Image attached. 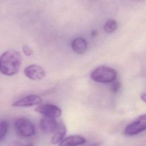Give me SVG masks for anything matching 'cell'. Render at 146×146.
I'll return each mask as SVG.
<instances>
[{"mask_svg": "<svg viewBox=\"0 0 146 146\" xmlns=\"http://www.w3.org/2000/svg\"><path fill=\"white\" fill-rule=\"evenodd\" d=\"M141 99L143 101H144L145 103H146V94H144L141 95Z\"/></svg>", "mask_w": 146, "mask_h": 146, "instance_id": "cell-17", "label": "cell"}, {"mask_svg": "<svg viewBox=\"0 0 146 146\" xmlns=\"http://www.w3.org/2000/svg\"><path fill=\"white\" fill-rule=\"evenodd\" d=\"M117 77V71L107 66H100L96 68L91 74V78L95 82L107 83L114 81Z\"/></svg>", "mask_w": 146, "mask_h": 146, "instance_id": "cell-2", "label": "cell"}, {"mask_svg": "<svg viewBox=\"0 0 146 146\" xmlns=\"http://www.w3.org/2000/svg\"><path fill=\"white\" fill-rule=\"evenodd\" d=\"M25 75L29 79L34 80H39L46 76L44 69L38 64H31L24 69Z\"/></svg>", "mask_w": 146, "mask_h": 146, "instance_id": "cell-6", "label": "cell"}, {"mask_svg": "<svg viewBox=\"0 0 146 146\" xmlns=\"http://www.w3.org/2000/svg\"><path fill=\"white\" fill-rule=\"evenodd\" d=\"M11 146H34L33 143H22L19 141H15L11 144Z\"/></svg>", "mask_w": 146, "mask_h": 146, "instance_id": "cell-16", "label": "cell"}, {"mask_svg": "<svg viewBox=\"0 0 146 146\" xmlns=\"http://www.w3.org/2000/svg\"><path fill=\"white\" fill-rule=\"evenodd\" d=\"M67 132L66 127L63 123L60 122L58 124V128L56 131L54 132V135L51 139V143L53 144H56L59 143L64 138Z\"/></svg>", "mask_w": 146, "mask_h": 146, "instance_id": "cell-11", "label": "cell"}, {"mask_svg": "<svg viewBox=\"0 0 146 146\" xmlns=\"http://www.w3.org/2000/svg\"><path fill=\"white\" fill-rule=\"evenodd\" d=\"M71 47L75 53L82 54L87 50V43L83 38L79 37L74 39L72 41Z\"/></svg>", "mask_w": 146, "mask_h": 146, "instance_id": "cell-10", "label": "cell"}, {"mask_svg": "<svg viewBox=\"0 0 146 146\" xmlns=\"http://www.w3.org/2000/svg\"><path fill=\"white\" fill-rule=\"evenodd\" d=\"M42 99L37 95H30L15 101L12 106L14 107H31L40 104Z\"/></svg>", "mask_w": 146, "mask_h": 146, "instance_id": "cell-7", "label": "cell"}, {"mask_svg": "<svg viewBox=\"0 0 146 146\" xmlns=\"http://www.w3.org/2000/svg\"><path fill=\"white\" fill-rule=\"evenodd\" d=\"M88 146H99V144L98 143H93Z\"/></svg>", "mask_w": 146, "mask_h": 146, "instance_id": "cell-18", "label": "cell"}, {"mask_svg": "<svg viewBox=\"0 0 146 146\" xmlns=\"http://www.w3.org/2000/svg\"><path fill=\"white\" fill-rule=\"evenodd\" d=\"M117 27V23L114 19H108L104 24V30L107 33H112L114 32Z\"/></svg>", "mask_w": 146, "mask_h": 146, "instance_id": "cell-12", "label": "cell"}, {"mask_svg": "<svg viewBox=\"0 0 146 146\" xmlns=\"http://www.w3.org/2000/svg\"><path fill=\"white\" fill-rule=\"evenodd\" d=\"M86 139L80 135H71L63 139L59 146H78L86 143Z\"/></svg>", "mask_w": 146, "mask_h": 146, "instance_id": "cell-9", "label": "cell"}, {"mask_svg": "<svg viewBox=\"0 0 146 146\" xmlns=\"http://www.w3.org/2000/svg\"><path fill=\"white\" fill-rule=\"evenodd\" d=\"M120 88V83L119 82H114L110 87V90L113 93L117 92Z\"/></svg>", "mask_w": 146, "mask_h": 146, "instance_id": "cell-14", "label": "cell"}, {"mask_svg": "<svg viewBox=\"0 0 146 146\" xmlns=\"http://www.w3.org/2000/svg\"><path fill=\"white\" fill-rule=\"evenodd\" d=\"M146 130V113L140 115L133 121L129 124L124 129V133L128 136L137 135Z\"/></svg>", "mask_w": 146, "mask_h": 146, "instance_id": "cell-4", "label": "cell"}, {"mask_svg": "<svg viewBox=\"0 0 146 146\" xmlns=\"http://www.w3.org/2000/svg\"><path fill=\"white\" fill-rule=\"evenodd\" d=\"M9 128V123L2 120L0 121V140H2L6 135Z\"/></svg>", "mask_w": 146, "mask_h": 146, "instance_id": "cell-13", "label": "cell"}, {"mask_svg": "<svg viewBox=\"0 0 146 146\" xmlns=\"http://www.w3.org/2000/svg\"><path fill=\"white\" fill-rule=\"evenodd\" d=\"M22 57L19 52L9 50L0 56V71L6 76L17 74L21 67Z\"/></svg>", "mask_w": 146, "mask_h": 146, "instance_id": "cell-1", "label": "cell"}, {"mask_svg": "<svg viewBox=\"0 0 146 146\" xmlns=\"http://www.w3.org/2000/svg\"><path fill=\"white\" fill-rule=\"evenodd\" d=\"M22 50H23V53L26 56H30L32 54V53H33L32 48L30 47V46H29L27 44H25L23 46Z\"/></svg>", "mask_w": 146, "mask_h": 146, "instance_id": "cell-15", "label": "cell"}, {"mask_svg": "<svg viewBox=\"0 0 146 146\" xmlns=\"http://www.w3.org/2000/svg\"><path fill=\"white\" fill-rule=\"evenodd\" d=\"M14 128L16 133L22 137H30L35 133L34 124L30 120L24 117H19L15 121Z\"/></svg>", "mask_w": 146, "mask_h": 146, "instance_id": "cell-3", "label": "cell"}, {"mask_svg": "<svg viewBox=\"0 0 146 146\" xmlns=\"http://www.w3.org/2000/svg\"><path fill=\"white\" fill-rule=\"evenodd\" d=\"M35 111L44 116L50 117H58L62 114L61 110L56 106L51 104H42L39 105Z\"/></svg>", "mask_w": 146, "mask_h": 146, "instance_id": "cell-5", "label": "cell"}, {"mask_svg": "<svg viewBox=\"0 0 146 146\" xmlns=\"http://www.w3.org/2000/svg\"><path fill=\"white\" fill-rule=\"evenodd\" d=\"M40 129L47 133H54L58 126V123L54 117L44 116L42 117L39 122Z\"/></svg>", "mask_w": 146, "mask_h": 146, "instance_id": "cell-8", "label": "cell"}]
</instances>
